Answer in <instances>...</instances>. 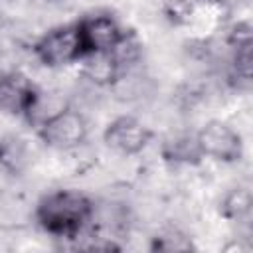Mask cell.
Here are the masks:
<instances>
[{"mask_svg":"<svg viewBox=\"0 0 253 253\" xmlns=\"http://www.w3.org/2000/svg\"><path fill=\"white\" fill-rule=\"evenodd\" d=\"M194 136L202 156H208L223 164H235L243 158L241 134L223 121H208Z\"/></svg>","mask_w":253,"mask_h":253,"instance_id":"277c9868","label":"cell"},{"mask_svg":"<svg viewBox=\"0 0 253 253\" xmlns=\"http://www.w3.org/2000/svg\"><path fill=\"white\" fill-rule=\"evenodd\" d=\"M36 134L45 146L61 152H71L87 142L89 125L79 111L65 107L49 117L43 125H40L36 128Z\"/></svg>","mask_w":253,"mask_h":253,"instance_id":"3957f363","label":"cell"},{"mask_svg":"<svg viewBox=\"0 0 253 253\" xmlns=\"http://www.w3.org/2000/svg\"><path fill=\"white\" fill-rule=\"evenodd\" d=\"M40 87L22 71H0V111L8 117L26 119Z\"/></svg>","mask_w":253,"mask_h":253,"instance_id":"52a82bcc","label":"cell"},{"mask_svg":"<svg viewBox=\"0 0 253 253\" xmlns=\"http://www.w3.org/2000/svg\"><path fill=\"white\" fill-rule=\"evenodd\" d=\"M253 208V196L249 186H235L231 188L219 202V213L223 219L231 223L247 221Z\"/></svg>","mask_w":253,"mask_h":253,"instance_id":"30bf717a","label":"cell"},{"mask_svg":"<svg viewBox=\"0 0 253 253\" xmlns=\"http://www.w3.org/2000/svg\"><path fill=\"white\" fill-rule=\"evenodd\" d=\"M75 26L83 45V55L93 51H111L125 32V28H121V24L105 12L87 14L77 20Z\"/></svg>","mask_w":253,"mask_h":253,"instance_id":"8992f818","label":"cell"},{"mask_svg":"<svg viewBox=\"0 0 253 253\" xmlns=\"http://www.w3.org/2000/svg\"><path fill=\"white\" fill-rule=\"evenodd\" d=\"M0 30H2V12H0Z\"/></svg>","mask_w":253,"mask_h":253,"instance_id":"ac0fdd59","label":"cell"},{"mask_svg":"<svg viewBox=\"0 0 253 253\" xmlns=\"http://www.w3.org/2000/svg\"><path fill=\"white\" fill-rule=\"evenodd\" d=\"M30 154L22 138L6 134L0 138V170L10 176H20L28 166Z\"/></svg>","mask_w":253,"mask_h":253,"instance_id":"8fae6325","label":"cell"},{"mask_svg":"<svg viewBox=\"0 0 253 253\" xmlns=\"http://www.w3.org/2000/svg\"><path fill=\"white\" fill-rule=\"evenodd\" d=\"M113 57L117 59L121 71L132 63H136L142 55V42L138 40V36L134 34V30H125L121 40L115 43V47L111 49Z\"/></svg>","mask_w":253,"mask_h":253,"instance_id":"4fadbf2b","label":"cell"},{"mask_svg":"<svg viewBox=\"0 0 253 253\" xmlns=\"http://www.w3.org/2000/svg\"><path fill=\"white\" fill-rule=\"evenodd\" d=\"M223 249H225V251H235V249H237V251H249L251 247H249L247 243H241V239H237V241H233V243H227Z\"/></svg>","mask_w":253,"mask_h":253,"instance_id":"e0dca14e","label":"cell"},{"mask_svg":"<svg viewBox=\"0 0 253 253\" xmlns=\"http://www.w3.org/2000/svg\"><path fill=\"white\" fill-rule=\"evenodd\" d=\"M34 55L43 67L59 69L77 63L83 57V45L75 22L65 26H55L45 32L34 43Z\"/></svg>","mask_w":253,"mask_h":253,"instance_id":"7a4b0ae2","label":"cell"},{"mask_svg":"<svg viewBox=\"0 0 253 253\" xmlns=\"http://www.w3.org/2000/svg\"><path fill=\"white\" fill-rule=\"evenodd\" d=\"M154 138L152 128H148L144 123L130 115H121L113 119L107 128L103 130V142L107 148L121 156H134L140 154L150 140Z\"/></svg>","mask_w":253,"mask_h":253,"instance_id":"5b68a950","label":"cell"},{"mask_svg":"<svg viewBox=\"0 0 253 253\" xmlns=\"http://www.w3.org/2000/svg\"><path fill=\"white\" fill-rule=\"evenodd\" d=\"M223 2H225V0H223ZM237 2H239V0H237Z\"/></svg>","mask_w":253,"mask_h":253,"instance_id":"d6986e66","label":"cell"},{"mask_svg":"<svg viewBox=\"0 0 253 253\" xmlns=\"http://www.w3.org/2000/svg\"><path fill=\"white\" fill-rule=\"evenodd\" d=\"M95 204L79 190L59 188L36 202V223L55 239H79L93 221Z\"/></svg>","mask_w":253,"mask_h":253,"instance_id":"6da1fadb","label":"cell"},{"mask_svg":"<svg viewBox=\"0 0 253 253\" xmlns=\"http://www.w3.org/2000/svg\"><path fill=\"white\" fill-rule=\"evenodd\" d=\"M77 63L81 67V75L87 81H91L93 85H99V87H111V85H115L119 81L121 73H123L111 51L85 53Z\"/></svg>","mask_w":253,"mask_h":253,"instance_id":"9c48e42d","label":"cell"},{"mask_svg":"<svg viewBox=\"0 0 253 253\" xmlns=\"http://www.w3.org/2000/svg\"><path fill=\"white\" fill-rule=\"evenodd\" d=\"M227 43L233 47H241V45H247V43H253V38H251V22L249 20H241L237 24H233L227 32Z\"/></svg>","mask_w":253,"mask_h":253,"instance_id":"2e32d148","label":"cell"},{"mask_svg":"<svg viewBox=\"0 0 253 253\" xmlns=\"http://www.w3.org/2000/svg\"><path fill=\"white\" fill-rule=\"evenodd\" d=\"M192 247H194L192 239L176 227H166V229L158 231L154 237H150V249L152 251L172 253V251H190Z\"/></svg>","mask_w":253,"mask_h":253,"instance_id":"5bb4252c","label":"cell"},{"mask_svg":"<svg viewBox=\"0 0 253 253\" xmlns=\"http://www.w3.org/2000/svg\"><path fill=\"white\" fill-rule=\"evenodd\" d=\"M251 45H241V47H233V73L237 79L249 83L251 81Z\"/></svg>","mask_w":253,"mask_h":253,"instance_id":"9a60e30c","label":"cell"},{"mask_svg":"<svg viewBox=\"0 0 253 253\" xmlns=\"http://www.w3.org/2000/svg\"><path fill=\"white\" fill-rule=\"evenodd\" d=\"M34 210L36 204H32L22 192L0 190V229H26L30 223H36Z\"/></svg>","mask_w":253,"mask_h":253,"instance_id":"ba28073f","label":"cell"},{"mask_svg":"<svg viewBox=\"0 0 253 253\" xmlns=\"http://www.w3.org/2000/svg\"><path fill=\"white\" fill-rule=\"evenodd\" d=\"M204 0H166L162 6V14L166 22H170L176 28H188L194 26Z\"/></svg>","mask_w":253,"mask_h":253,"instance_id":"7c38bea8","label":"cell"}]
</instances>
